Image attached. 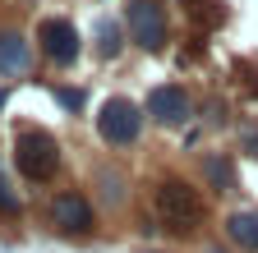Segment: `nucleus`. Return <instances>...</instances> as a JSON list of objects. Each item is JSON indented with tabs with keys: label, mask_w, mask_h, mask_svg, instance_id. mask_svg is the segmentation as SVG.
<instances>
[{
	"label": "nucleus",
	"mask_w": 258,
	"mask_h": 253,
	"mask_svg": "<svg viewBox=\"0 0 258 253\" xmlns=\"http://www.w3.org/2000/svg\"><path fill=\"white\" fill-rule=\"evenodd\" d=\"M37 46H42V55L51 60V65H74L79 60V51H83V37H79V28H74V19H64V14H51V19H42L37 23Z\"/></svg>",
	"instance_id": "nucleus-5"
},
{
	"label": "nucleus",
	"mask_w": 258,
	"mask_h": 253,
	"mask_svg": "<svg viewBox=\"0 0 258 253\" xmlns=\"http://www.w3.org/2000/svg\"><path fill=\"white\" fill-rule=\"evenodd\" d=\"M143 106H134L129 97H106L102 111H97V138L106 147H134L143 134Z\"/></svg>",
	"instance_id": "nucleus-3"
},
{
	"label": "nucleus",
	"mask_w": 258,
	"mask_h": 253,
	"mask_svg": "<svg viewBox=\"0 0 258 253\" xmlns=\"http://www.w3.org/2000/svg\"><path fill=\"white\" fill-rule=\"evenodd\" d=\"M46 216H51V226H55L60 235H79V239H88V235L97 230V212H92L88 194H79V189H64V194H55Z\"/></svg>",
	"instance_id": "nucleus-6"
},
{
	"label": "nucleus",
	"mask_w": 258,
	"mask_h": 253,
	"mask_svg": "<svg viewBox=\"0 0 258 253\" xmlns=\"http://www.w3.org/2000/svg\"><path fill=\"white\" fill-rule=\"evenodd\" d=\"M143 111H148L157 124H184V120L194 115V102H189V92H184L180 83H157V88L148 92Z\"/></svg>",
	"instance_id": "nucleus-7"
},
{
	"label": "nucleus",
	"mask_w": 258,
	"mask_h": 253,
	"mask_svg": "<svg viewBox=\"0 0 258 253\" xmlns=\"http://www.w3.org/2000/svg\"><path fill=\"white\" fill-rule=\"evenodd\" d=\"M152 212L166 221L175 235H189V230L203 226V198H199V189L184 184V180H161L152 189Z\"/></svg>",
	"instance_id": "nucleus-1"
},
{
	"label": "nucleus",
	"mask_w": 258,
	"mask_h": 253,
	"mask_svg": "<svg viewBox=\"0 0 258 253\" xmlns=\"http://www.w3.org/2000/svg\"><path fill=\"white\" fill-rule=\"evenodd\" d=\"M124 28H129V42L143 46V51H161L171 37V19L161 0H129L124 10Z\"/></svg>",
	"instance_id": "nucleus-4"
},
{
	"label": "nucleus",
	"mask_w": 258,
	"mask_h": 253,
	"mask_svg": "<svg viewBox=\"0 0 258 253\" xmlns=\"http://www.w3.org/2000/svg\"><path fill=\"white\" fill-rule=\"evenodd\" d=\"M55 102H60L64 111H83V92H79V88H55Z\"/></svg>",
	"instance_id": "nucleus-12"
},
{
	"label": "nucleus",
	"mask_w": 258,
	"mask_h": 253,
	"mask_svg": "<svg viewBox=\"0 0 258 253\" xmlns=\"http://www.w3.org/2000/svg\"><path fill=\"white\" fill-rule=\"evenodd\" d=\"M0 106H5V88H0Z\"/></svg>",
	"instance_id": "nucleus-15"
},
{
	"label": "nucleus",
	"mask_w": 258,
	"mask_h": 253,
	"mask_svg": "<svg viewBox=\"0 0 258 253\" xmlns=\"http://www.w3.org/2000/svg\"><path fill=\"white\" fill-rule=\"evenodd\" d=\"M226 239L240 244L244 253H258V207H253V212H235V216H226Z\"/></svg>",
	"instance_id": "nucleus-9"
},
{
	"label": "nucleus",
	"mask_w": 258,
	"mask_h": 253,
	"mask_svg": "<svg viewBox=\"0 0 258 253\" xmlns=\"http://www.w3.org/2000/svg\"><path fill=\"white\" fill-rule=\"evenodd\" d=\"M102 184H106V189H102L106 203H124V180H120V175H102Z\"/></svg>",
	"instance_id": "nucleus-13"
},
{
	"label": "nucleus",
	"mask_w": 258,
	"mask_h": 253,
	"mask_svg": "<svg viewBox=\"0 0 258 253\" xmlns=\"http://www.w3.org/2000/svg\"><path fill=\"white\" fill-rule=\"evenodd\" d=\"M32 65V46L19 28H0V78H19Z\"/></svg>",
	"instance_id": "nucleus-8"
},
{
	"label": "nucleus",
	"mask_w": 258,
	"mask_h": 253,
	"mask_svg": "<svg viewBox=\"0 0 258 253\" xmlns=\"http://www.w3.org/2000/svg\"><path fill=\"white\" fill-rule=\"evenodd\" d=\"M212 253H217V248H212Z\"/></svg>",
	"instance_id": "nucleus-16"
},
{
	"label": "nucleus",
	"mask_w": 258,
	"mask_h": 253,
	"mask_svg": "<svg viewBox=\"0 0 258 253\" xmlns=\"http://www.w3.org/2000/svg\"><path fill=\"white\" fill-rule=\"evenodd\" d=\"M208 180H212V184H226V189H231V184H235V175H231V166H226V161H217V156H212V161H208Z\"/></svg>",
	"instance_id": "nucleus-11"
},
{
	"label": "nucleus",
	"mask_w": 258,
	"mask_h": 253,
	"mask_svg": "<svg viewBox=\"0 0 258 253\" xmlns=\"http://www.w3.org/2000/svg\"><path fill=\"white\" fill-rule=\"evenodd\" d=\"M120 46H124L120 23L115 19H102V23H97V51H102V55H120Z\"/></svg>",
	"instance_id": "nucleus-10"
},
{
	"label": "nucleus",
	"mask_w": 258,
	"mask_h": 253,
	"mask_svg": "<svg viewBox=\"0 0 258 253\" xmlns=\"http://www.w3.org/2000/svg\"><path fill=\"white\" fill-rule=\"evenodd\" d=\"M14 166L28 184H46L60 171V143L46 129H19L14 138Z\"/></svg>",
	"instance_id": "nucleus-2"
},
{
	"label": "nucleus",
	"mask_w": 258,
	"mask_h": 253,
	"mask_svg": "<svg viewBox=\"0 0 258 253\" xmlns=\"http://www.w3.org/2000/svg\"><path fill=\"white\" fill-rule=\"evenodd\" d=\"M0 212H5V216H14V212H19V198H14V189L5 184V175H0Z\"/></svg>",
	"instance_id": "nucleus-14"
}]
</instances>
